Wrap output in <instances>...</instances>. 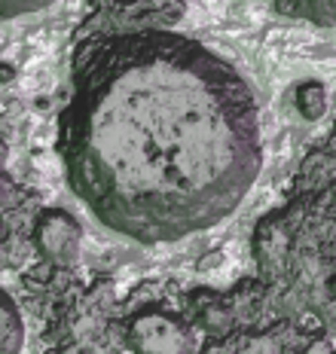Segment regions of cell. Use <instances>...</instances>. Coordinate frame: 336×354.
<instances>
[{
	"mask_svg": "<svg viewBox=\"0 0 336 354\" xmlns=\"http://www.w3.org/2000/svg\"><path fill=\"white\" fill-rule=\"evenodd\" d=\"M21 336H25V327L19 321V308L12 302V293L3 290V330H0V345L3 351H19Z\"/></svg>",
	"mask_w": 336,
	"mask_h": 354,
	"instance_id": "obj_10",
	"label": "cell"
},
{
	"mask_svg": "<svg viewBox=\"0 0 336 354\" xmlns=\"http://www.w3.org/2000/svg\"><path fill=\"white\" fill-rule=\"evenodd\" d=\"M294 101H297V110L306 116V120H318L327 107V92L318 80H306V83L297 86Z\"/></svg>",
	"mask_w": 336,
	"mask_h": 354,
	"instance_id": "obj_9",
	"label": "cell"
},
{
	"mask_svg": "<svg viewBox=\"0 0 336 354\" xmlns=\"http://www.w3.org/2000/svg\"><path fill=\"white\" fill-rule=\"evenodd\" d=\"M251 250L290 318L336 333V129L303 159L290 196L257 220Z\"/></svg>",
	"mask_w": 336,
	"mask_h": 354,
	"instance_id": "obj_2",
	"label": "cell"
},
{
	"mask_svg": "<svg viewBox=\"0 0 336 354\" xmlns=\"http://www.w3.org/2000/svg\"><path fill=\"white\" fill-rule=\"evenodd\" d=\"M53 0H0V10H3V19H16L25 16V12H37L46 10Z\"/></svg>",
	"mask_w": 336,
	"mask_h": 354,
	"instance_id": "obj_11",
	"label": "cell"
},
{
	"mask_svg": "<svg viewBox=\"0 0 336 354\" xmlns=\"http://www.w3.org/2000/svg\"><path fill=\"white\" fill-rule=\"evenodd\" d=\"M80 241H83V226L71 211L64 208H40L31 226V245L34 254H40L43 263L71 266L77 263Z\"/></svg>",
	"mask_w": 336,
	"mask_h": 354,
	"instance_id": "obj_7",
	"label": "cell"
},
{
	"mask_svg": "<svg viewBox=\"0 0 336 354\" xmlns=\"http://www.w3.org/2000/svg\"><path fill=\"white\" fill-rule=\"evenodd\" d=\"M25 297L43 321V339L58 351H107L122 342V302L104 278L83 284L64 266H34L25 278Z\"/></svg>",
	"mask_w": 336,
	"mask_h": 354,
	"instance_id": "obj_4",
	"label": "cell"
},
{
	"mask_svg": "<svg viewBox=\"0 0 336 354\" xmlns=\"http://www.w3.org/2000/svg\"><path fill=\"white\" fill-rule=\"evenodd\" d=\"M269 3L284 16L312 21V25L321 28L336 25V0H269Z\"/></svg>",
	"mask_w": 336,
	"mask_h": 354,
	"instance_id": "obj_8",
	"label": "cell"
},
{
	"mask_svg": "<svg viewBox=\"0 0 336 354\" xmlns=\"http://www.w3.org/2000/svg\"><path fill=\"white\" fill-rule=\"evenodd\" d=\"M184 6V0H89V12L77 31H171Z\"/></svg>",
	"mask_w": 336,
	"mask_h": 354,
	"instance_id": "obj_6",
	"label": "cell"
},
{
	"mask_svg": "<svg viewBox=\"0 0 336 354\" xmlns=\"http://www.w3.org/2000/svg\"><path fill=\"white\" fill-rule=\"evenodd\" d=\"M122 342L129 351H202V333L187 312V290L138 287L122 302Z\"/></svg>",
	"mask_w": 336,
	"mask_h": 354,
	"instance_id": "obj_5",
	"label": "cell"
},
{
	"mask_svg": "<svg viewBox=\"0 0 336 354\" xmlns=\"http://www.w3.org/2000/svg\"><path fill=\"white\" fill-rule=\"evenodd\" d=\"M58 153L107 230L174 241L230 217L257 180V104L236 68L184 34L77 31Z\"/></svg>",
	"mask_w": 336,
	"mask_h": 354,
	"instance_id": "obj_1",
	"label": "cell"
},
{
	"mask_svg": "<svg viewBox=\"0 0 336 354\" xmlns=\"http://www.w3.org/2000/svg\"><path fill=\"white\" fill-rule=\"evenodd\" d=\"M187 312L202 333V351H312L330 348V336L312 330L272 299L260 275L230 290H187Z\"/></svg>",
	"mask_w": 336,
	"mask_h": 354,
	"instance_id": "obj_3",
	"label": "cell"
}]
</instances>
